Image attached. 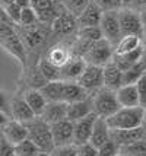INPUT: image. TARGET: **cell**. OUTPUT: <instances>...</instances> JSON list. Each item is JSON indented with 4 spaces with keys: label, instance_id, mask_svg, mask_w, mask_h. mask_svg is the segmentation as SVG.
<instances>
[{
    "label": "cell",
    "instance_id": "6da1fadb",
    "mask_svg": "<svg viewBox=\"0 0 146 156\" xmlns=\"http://www.w3.org/2000/svg\"><path fill=\"white\" fill-rule=\"evenodd\" d=\"M15 29L21 38L23 48L27 51V55L40 53V50H48V47L53 44L51 38H54L51 34V29L47 25H42L37 22L32 27H19L15 25Z\"/></svg>",
    "mask_w": 146,
    "mask_h": 156
},
{
    "label": "cell",
    "instance_id": "7a4b0ae2",
    "mask_svg": "<svg viewBox=\"0 0 146 156\" xmlns=\"http://www.w3.org/2000/svg\"><path fill=\"white\" fill-rule=\"evenodd\" d=\"M0 47L10 54L18 63H21L22 67H27L28 55L23 48L19 35L15 29V25L10 23H0Z\"/></svg>",
    "mask_w": 146,
    "mask_h": 156
},
{
    "label": "cell",
    "instance_id": "3957f363",
    "mask_svg": "<svg viewBox=\"0 0 146 156\" xmlns=\"http://www.w3.org/2000/svg\"><path fill=\"white\" fill-rule=\"evenodd\" d=\"M145 121V108L132 107V108H120L108 117L105 122L110 130H133L143 126Z\"/></svg>",
    "mask_w": 146,
    "mask_h": 156
},
{
    "label": "cell",
    "instance_id": "277c9868",
    "mask_svg": "<svg viewBox=\"0 0 146 156\" xmlns=\"http://www.w3.org/2000/svg\"><path fill=\"white\" fill-rule=\"evenodd\" d=\"M25 126L28 130V139L38 147L41 153H51L54 150L50 124L42 121L40 117H35L31 121L25 122Z\"/></svg>",
    "mask_w": 146,
    "mask_h": 156
},
{
    "label": "cell",
    "instance_id": "5b68a950",
    "mask_svg": "<svg viewBox=\"0 0 146 156\" xmlns=\"http://www.w3.org/2000/svg\"><path fill=\"white\" fill-rule=\"evenodd\" d=\"M92 108L98 117L107 120L108 117L116 114L121 107L118 105L117 96H116L114 90L101 88L99 90L95 92V95H92Z\"/></svg>",
    "mask_w": 146,
    "mask_h": 156
},
{
    "label": "cell",
    "instance_id": "8992f818",
    "mask_svg": "<svg viewBox=\"0 0 146 156\" xmlns=\"http://www.w3.org/2000/svg\"><path fill=\"white\" fill-rule=\"evenodd\" d=\"M114 55V47L107 40H99L94 42L89 47V50L82 55L86 64L91 66H98V67H104L105 64H108L112 60Z\"/></svg>",
    "mask_w": 146,
    "mask_h": 156
},
{
    "label": "cell",
    "instance_id": "52a82bcc",
    "mask_svg": "<svg viewBox=\"0 0 146 156\" xmlns=\"http://www.w3.org/2000/svg\"><path fill=\"white\" fill-rule=\"evenodd\" d=\"M118 25H120V34L124 35H136L142 38L143 25L140 22L139 12L132 7H123L118 10Z\"/></svg>",
    "mask_w": 146,
    "mask_h": 156
},
{
    "label": "cell",
    "instance_id": "ba28073f",
    "mask_svg": "<svg viewBox=\"0 0 146 156\" xmlns=\"http://www.w3.org/2000/svg\"><path fill=\"white\" fill-rule=\"evenodd\" d=\"M50 29H51V34L56 38V41H66V38H69L70 35H76L77 32L76 18H73L67 10H64L51 23Z\"/></svg>",
    "mask_w": 146,
    "mask_h": 156
},
{
    "label": "cell",
    "instance_id": "9c48e42d",
    "mask_svg": "<svg viewBox=\"0 0 146 156\" xmlns=\"http://www.w3.org/2000/svg\"><path fill=\"white\" fill-rule=\"evenodd\" d=\"M99 28L104 40H107L112 47H116L118 40L121 38L120 34V25H118V10H108V12H102L101 16V22H99Z\"/></svg>",
    "mask_w": 146,
    "mask_h": 156
},
{
    "label": "cell",
    "instance_id": "30bf717a",
    "mask_svg": "<svg viewBox=\"0 0 146 156\" xmlns=\"http://www.w3.org/2000/svg\"><path fill=\"white\" fill-rule=\"evenodd\" d=\"M72 55L73 54H72L70 42H67V41H56L45 51L44 58H47L51 64H54L56 67L60 69L72 58Z\"/></svg>",
    "mask_w": 146,
    "mask_h": 156
},
{
    "label": "cell",
    "instance_id": "8fae6325",
    "mask_svg": "<svg viewBox=\"0 0 146 156\" xmlns=\"http://www.w3.org/2000/svg\"><path fill=\"white\" fill-rule=\"evenodd\" d=\"M77 83H79L89 95L92 92L99 90V89L104 86V83H102V67L86 64V67H85V70L82 72L80 77L77 79Z\"/></svg>",
    "mask_w": 146,
    "mask_h": 156
},
{
    "label": "cell",
    "instance_id": "7c38bea8",
    "mask_svg": "<svg viewBox=\"0 0 146 156\" xmlns=\"http://www.w3.org/2000/svg\"><path fill=\"white\" fill-rule=\"evenodd\" d=\"M98 115L95 112H91L89 115H86L85 118H80L77 121L73 122V144L80 146L84 143L89 142L91 133L94 129V124L97 121Z\"/></svg>",
    "mask_w": 146,
    "mask_h": 156
},
{
    "label": "cell",
    "instance_id": "4fadbf2b",
    "mask_svg": "<svg viewBox=\"0 0 146 156\" xmlns=\"http://www.w3.org/2000/svg\"><path fill=\"white\" fill-rule=\"evenodd\" d=\"M51 137L54 147H62L67 144H73V122L69 120H62L50 126Z\"/></svg>",
    "mask_w": 146,
    "mask_h": 156
},
{
    "label": "cell",
    "instance_id": "5bb4252c",
    "mask_svg": "<svg viewBox=\"0 0 146 156\" xmlns=\"http://www.w3.org/2000/svg\"><path fill=\"white\" fill-rule=\"evenodd\" d=\"M2 136L6 139L12 146H16L21 142L28 139V130L23 122L9 120V121L2 127Z\"/></svg>",
    "mask_w": 146,
    "mask_h": 156
},
{
    "label": "cell",
    "instance_id": "9a60e30c",
    "mask_svg": "<svg viewBox=\"0 0 146 156\" xmlns=\"http://www.w3.org/2000/svg\"><path fill=\"white\" fill-rule=\"evenodd\" d=\"M86 67V63L82 57L79 55H72L70 58L63 67H60V80L63 82H77L80 77L82 72Z\"/></svg>",
    "mask_w": 146,
    "mask_h": 156
},
{
    "label": "cell",
    "instance_id": "2e32d148",
    "mask_svg": "<svg viewBox=\"0 0 146 156\" xmlns=\"http://www.w3.org/2000/svg\"><path fill=\"white\" fill-rule=\"evenodd\" d=\"M102 16V10L94 0H91L89 5L84 9V12L76 18V25L79 28H88V27H99Z\"/></svg>",
    "mask_w": 146,
    "mask_h": 156
},
{
    "label": "cell",
    "instance_id": "e0dca14e",
    "mask_svg": "<svg viewBox=\"0 0 146 156\" xmlns=\"http://www.w3.org/2000/svg\"><path fill=\"white\" fill-rule=\"evenodd\" d=\"M110 139L118 147L129 146L134 142L143 140V126L133 130H110Z\"/></svg>",
    "mask_w": 146,
    "mask_h": 156
},
{
    "label": "cell",
    "instance_id": "ac0fdd59",
    "mask_svg": "<svg viewBox=\"0 0 146 156\" xmlns=\"http://www.w3.org/2000/svg\"><path fill=\"white\" fill-rule=\"evenodd\" d=\"M66 115H67V104L59 101V102H47V105H45V108H44L40 118L51 126L54 122L66 120Z\"/></svg>",
    "mask_w": 146,
    "mask_h": 156
},
{
    "label": "cell",
    "instance_id": "d6986e66",
    "mask_svg": "<svg viewBox=\"0 0 146 156\" xmlns=\"http://www.w3.org/2000/svg\"><path fill=\"white\" fill-rule=\"evenodd\" d=\"M102 83H104L102 88L114 90V92L120 86H123V72L112 61H110L102 67Z\"/></svg>",
    "mask_w": 146,
    "mask_h": 156
},
{
    "label": "cell",
    "instance_id": "ffe728a7",
    "mask_svg": "<svg viewBox=\"0 0 146 156\" xmlns=\"http://www.w3.org/2000/svg\"><path fill=\"white\" fill-rule=\"evenodd\" d=\"M91 112H94V108H92V95H89L88 98H85L82 101L67 104L66 120H69L70 122H75L77 120H80V118H85L86 115H89Z\"/></svg>",
    "mask_w": 146,
    "mask_h": 156
},
{
    "label": "cell",
    "instance_id": "44dd1931",
    "mask_svg": "<svg viewBox=\"0 0 146 156\" xmlns=\"http://www.w3.org/2000/svg\"><path fill=\"white\" fill-rule=\"evenodd\" d=\"M10 118L15 121L19 122H28L32 118H35V115L32 114V111L29 109V107L27 105L25 99L22 96H15L13 99L10 101Z\"/></svg>",
    "mask_w": 146,
    "mask_h": 156
},
{
    "label": "cell",
    "instance_id": "7402d4cb",
    "mask_svg": "<svg viewBox=\"0 0 146 156\" xmlns=\"http://www.w3.org/2000/svg\"><path fill=\"white\" fill-rule=\"evenodd\" d=\"M88 96H89V94L77 82H63L62 102H64V104H73V102L82 101V99L88 98Z\"/></svg>",
    "mask_w": 146,
    "mask_h": 156
},
{
    "label": "cell",
    "instance_id": "603a6c76",
    "mask_svg": "<svg viewBox=\"0 0 146 156\" xmlns=\"http://www.w3.org/2000/svg\"><path fill=\"white\" fill-rule=\"evenodd\" d=\"M118 105L121 108H132V107H140L139 105V96L136 92L134 85H123L116 90Z\"/></svg>",
    "mask_w": 146,
    "mask_h": 156
},
{
    "label": "cell",
    "instance_id": "cb8c5ba5",
    "mask_svg": "<svg viewBox=\"0 0 146 156\" xmlns=\"http://www.w3.org/2000/svg\"><path fill=\"white\" fill-rule=\"evenodd\" d=\"M110 140V129L105 122V118H101L98 117L95 124H94V129H92V133H91L89 142L94 147H101L104 143H107Z\"/></svg>",
    "mask_w": 146,
    "mask_h": 156
},
{
    "label": "cell",
    "instance_id": "d4e9b609",
    "mask_svg": "<svg viewBox=\"0 0 146 156\" xmlns=\"http://www.w3.org/2000/svg\"><path fill=\"white\" fill-rule=\"evenodd\" d=\"M22 98L25 99L27 105L29 107V109L32 111V114L35 117H41L42 111L47 105V101H45V98L41 95V92L38 89H27L23 92Z\"/></svg>",
    "mask_w": 146,
    "mask_h": 156
},
{
    "label": "cell",
    "instance_id": "484cf974",
    "mask_svg": "<svg viewBox=\"0 0 146 156\" xmlns=\"http://www.w3.org/2000/svg\"><path fill=\"white\" fill-rule=\"evenodd\" d=\"M142 54H143V44H142V47H139L137 50H134V51H130V53H126V54H114L111 61L121 72H126V70L132 69L133 66L142 58Z\"/></svg>",
    "mask_w": 146,
    "mask_h": 156
},
{
    "label": "cell",
    "instance_id": "4316f807",
    "mask_svg": "<svg viewBox=\"0 0 146 156\" xmlns=\"http://www.w3.org/2000/svg\"><path fill=\"white\" fill-rule=\"evenodd\" d=\"M139 47H142V38L136 37V35H124L116 44L114 54H126V53L137 50Z\"/></svg>",
    "mask_w": 146,
    "mask_h": 156
},
{
    "label": "cell",
    "instance_id": "83f0119b",
    "mask_svg": "<svg viewBox=\"0 0 146 156\" xmlns=\"http://www.w3.org/2000/svg\"><path fill=\"white\" fill-rule=\"evenodd\" d=\"M62 88H63V82L54 80V82H47L38 90L41 92V95L45 98L47 102H59L62 101Z\"/></svg>",
    "mask_w": 146,
    "mask_h": 156
},
{
    "label": "cell",
    "instance_id": "f1b7e54d",
    "mask_svg": "<svg viewBox=\"0 0 146 156\" xmlns=\"http://www.w3.org/2000/svg\"><path fill=\"white\" fill-rule=\"evenodd\" d=\"M37 69L40 72V75L42 76V79L45 82H54V80H60V69L56 67L54 64H51L47 58L41 57L38 60Z\"/></svg>",
    "mask_w": 146,
    "mask_h": 156
},
{
    "label": "cell",
    "instance_id": "f546056e",
    "mask_svg": "<svg viewBox=\"0 0 146 156\" xmlns=\"http://www.w3.org/2000/svg\"><path fill=\"white\" fill-rule=\"evenodd\" d=\"M76 37L82 38V40L88 41L91 44L97 42V41L102 40V32H101V28L99 27H88V28H79L76 32Z\"/></svg>",
    "mask_w": 146,
    "mask_h": 156
},
{
    "label": "cell",
    "instance_id": "4dcf8cb0",
    "mask_svg": "<svg viewBox=\"0 0 146 156\" xmlns=\"http://www.w3.org/2000/svg\"><path fill=\"white\" fill-rule=\"evenodd\" d=\"M91 0H60L63 7L69 12L73 18H77L84 12V9L89 5Z\"/></svg>",
    "mask_w": 146,
    "mask_h": 156
},
{
    "label": "cell",
    "instance_id": "1f68e13d",
    "mask_svg": "<svg viewBox=\"0 0 146 156\" xmlns=\"http://www.w3.org/2000/svg\"><path fill=\"white\" fill-rule=\"evenodd\" d=\"M15 153L16 156H38L41 152L29 139H27L15 146Z\"/></svg>",
    "mask_w": 146,
    "mask_h": 156
},
{
    "label": "cell",
    "instance_id": "d6a6232c",
    "mask_svg": "<svg viewBox=\"0 0 146 156\" xmlns=\"http://www.w3.org/2000/svg\"><path fill=\"white\" fill-rule=\"evenodd\" d=\"M29 3L37 15L47 12V10H53L62 5L60 0H29Z\"/></svg>",
    "mask_w": 146,
    "mask_h": 156
},
{
    "label": "cell",
    "instance_id": "836d02e7",
    "mask_svg": "<svg viewBox=\"0 0 146 156\" xmlns=\"http://www.w3.org/2000/svg\"><path fill=\"white\" fill-rule=\"evenodd\" d=\"M120 150L124 153L123 156H146V142L139 140V142H134L129 146L120 147Z\"/></svg>",
    "mask_w": 146,
    "mask_h": 156
},
{
    "label": "cell",
    "instance_id": "e575fe53",
    "mask_svg": "<svg viewBox=\"0 0 146 156\" xmlns=\"http://www.w3.org/2000/svg\"><path fill=\"white\" fill-rule=\"evenodd\" d=\"M38 22V18H37V13L34 12V9L29 7H23L21 10V16H19V27H32Z\"/></svg>",
    "mask_w": 146,
    "mask_h": 156
},
{
    "label": "cell",
    "instance_id": "d590c367",
    "mask_svg": "<svg viewBox=\"0 0 146 156\" xmlns=\"http://www.w3.org/2000/svg\"><path fill=\"white\" fill-rule=\"evenodd\" d=\"M134 86H136V92L139 96V105L142 108H146V76H140L139 80L134 83Z\"/></svg>",
    "mask_w": 146,
    "mask_h": 156
},
{
    "label": "cell",
    "instance_id": "8d00e7d4",
    "mask_svg": "<svg viewBox=\"0 0 146 156\" xmlns=\"http://www.w3.org/2000/svg\"><path fill=\"white\" fill-rule=\"evenodd\" d=\"M118 153H120V147L111 139L104 143L101 147H98V156H117Z\"/></svg>",
    "mask_w": 146,
    "mask_h": 156
},
{
    "label": "cell",
    "instance_id": "74e56055",
    "mask_svg": "<svg viewBox=\"0 0 146 156\" xmlns=\"http://www.w3.org/2000/svg\"><path fill=\"white\" fill-rule=\"evenodd\" d=\"M50 156H77V146L67 144V146H62V147H54Z\"/></svg>",
    "mask_w": 146,
    "mask_h": 156
},
{
    "label": "cell",
    "instance_id": "f35d334b",
    "mask_svg": "<svg viewBox=\"0 0 146 156\" xmlns=\"http://www.w3.org/2000/svg\"><path fill=\"white\" fill-rule=\"evenodd\" d=\"M94 2L101 7L102 12L120 10V9H121V2H120V0H94Z\"/></svg>",
    "mask_w": 146,
    "mask_h": 156
},
{
    "label": "cell",
    "instance_id": "ab89813d",
    "mask_svg": "<svg viewBox=\"0 0 146 156\" xmlns=\"http://www.w3.org/2000/svg\"><path fill=\"white\" fill-rule=\"evenodd\" d=\"M5 9V12H6L7 18L10 19V22L13 23V25H18L19 23V16H21V7L18 6V5H15V3H12V5H9V6L3 7Z\"/></svg>",
    "mask_w": 146,
    "mask_h": 156
},
{
    "label": "cell",
    "instance_id": "60d3db41",
    "mask_svg": "<svg viewBox=\"0 0 146 156\" xmlns=\"http://www.w3.org/2000/svg\"><path fill=\"white\" fill-rule=\"evenodd\" d=\"M0 156H16L15 146H12L2 134H0Z\"/></svg>",
    "mask_w": 146,
    "mask_h": 156
},
{
    "label": "cell",
    "instance_id": "b9f144b4",
    "mask_svg": "<svg viewBox=\"0 0 146 156\" xmlns=\"http://www.w3.org/2000/svg\"><path fill=\"white\" fill-rule=\"evenodd\" d=\"M77 156H98V149L91 143H84L77 146Z\"/></svg>",
    "mask_w": 146,
    "mask_h": 156
},
{
    "label": "cell",
    "instance_id": "7bdbcfd3",
    "mask_svg": "<svg viewBox=\"0 0 146 156\" xmlns=\"http://www.w3.org/2000/svg\"><path fill=\"white\" fill-rule=\"evenodd\" d=\"M9 105H10V101L7 99V95L0 89V111L10 117V107Z\"/></svg>",
    "mask_w": 146,
    "mask_h": 156
},
{
    "label": "cell",
    "instance_id": "ee69618b",
    "mask_svg": "<svg viewBox=\"0 0 146 156\" xmlns=\"http://www.w3.org/2000/svg\"><path fill=\"white\" fill-rule=\"evenodd\" d=\"M129 7H132L134 10H140V9L146 7V0H132V3H130Z\"/></svg>",
    "mask_w": 146,
    "mask_h": 156
},
{
    "label": "cell",
    "instance_id": "f6af8a7d",
    "mask_svg": "<svg viewBox=\"0 0 146 156\" xmlns=\"http://www.w3.org/2000/svg\"><path fill=\"white\" fill-rule=\"evenodd\" d=\"M0 23H10V25H13L12 22H10V19L7 18L6 12H5V9L0 6Z\"/></svg>",
    "mask_w": 146,
    "mask_h": 156
},
{
    "label": "cell",
    "instance_id": "bcb514c9",
    "mask_svg": "<svg viewBox=\"0 0 146 156\" xmlns=\"http://www.w3.org/2000/svg\"><path fill=\"white\" fill-rule=\"evenodd\" d=\"M15 5H18V6L23 9V7H29L31 6V3H29V0H13Z\"/></svg>",
    "mask_w": 146,
    "mask_h": 156
},
{
    "label": "cell",
    "instance_id": "7dc6e473",
    "mask_svg": "<svg viewBox=\"0 0 146 156\" xmlns=\"http://www.w3.org/2000/svg\"><path fill=\"white\" fill-rule=\"evenodd\" d=\"M137 12H139V18H140L142 25H146V7L140 9V10H137Z\"/></svg>",
    "mask_w": 146,
    "mask_h": 156
},
{
    "label": "cell",
    "instance_id": "c3c4849f",
    "mask_svg": "<svg viewBox=\"0 0 146 156\" xmlns=\"http://www.w3.org/2000/svg\"><path fill=\"white\" fill-rule=\"evenodd\" d=\"M9 120H10V117L6 115L5 112H2V111H0V127H3V126H5Z\"/></svg>",
    "mask_w": 146,
    "mask_h": 156
},
{
    "label": "cell",
    "instance_id": "681fc988",
    "mask_svg": "<svg viewBox=\"0 0 146 156\" xmlns=\"http://www.w3.org/2000/svg\"><path fill=\"white\" fill-rule=\"evenodd\" d=\"M13 3V0H0V6L2 7H6L9 5H12Z\"/></svg>",
    "mask_w": 146,
    "mask_h": 156
},
{
    "label": "cell",
    "instance_id": "f907efd6",
    "mask_svg": "<svg viewBox=\"0 0 146 156\" xmlns=\"http://www.w3.org/2000/svg\"><path fill=\"white\" fill-rule=\"evenodd\" d=\"M120 2H121V9L123 7H129L130 3H132V0H120Z\"/></svg>",
    "mask_w": 146,
    "mask_h": 156
},
{
    "label": "cell",
    "instance_id": "816d5d0a",
    "mask_svg": "<svg viewBox=\"0 0 146 156\" xmlns=\"http://www.w3.org/2000/svg\"><path fill=\"white\" fill-rule=\"evenodd\" d=\"M146 40V25H143V32H142V41Z\"/></svg>",
    "mask_w": 146,
    "mask_h": 156
},
{
    "label": "cell",
    "instance_id": "f5cc1de1",
    "mask_svg": "<svg viewBox=\"0 0 146 156\" xmlns=\"http://www.w3.org/2000/svg\"><path fill=\"white\" fill-rule=\"evenodd\" d=\"M143 140L146 142V127H143Z\"/></svg>",
    "mask_w": 146,
    "mask_h": 156
},
{
    "label": "cell",
    "instance_id": "db71d44e",
    "mask_svg": "<svg viewBox=\"0 0 146 156\" xmlns=\"http://www.w3.org/2000/svg\"><path fill=\"white\" fill-rule=\"evenodd\" d=\"M38 156H50V153H40Z\"/></svg>",
    "mask_w": 146,
    "mask_h": 156
},
{
    "label": "cell",
    "instance_id": "11a10c76",
    "mask_svg": "<svg viewBox=\"0 0 146 156\" xmlns=\"http://www.w3.org/2000/svg\"><path fill=\"white\" fill-rule=\"evenodd\" d=\"M142 44H143V47L146 48V40H143V41H142Z\"/></svg>",
    "mask_w": 146,
    "mask_h": 156
},
{
    "label": "cell",
    "instance_id": "9f6ffc18",
    "mask_svg": "<svg viewBox=\"0 0 146 156\" xmlns=\"http://www.w3.org/2000/svg\"><path fill=\"white\" fill-rule=\"evenodd\" d=\"M145 120H146V108H145Z\"/></svg>",
    "mask_w": 146,
    "mask_h": 156
},
{
    "label": "cell",
    "instance_id": "6f0895ef",
    "mask_svg": "<svg viewBox=\"0 0 146 156\" xmlns=\"http://www.w3.org/2000/svg\"><path fill=\"white\" fill-rule=\"evenodd\" d=\"M117 156H123V155H120V153H118V155H117Z\"/></svg>",
    "mask_w": 146,
    "mask_h": 156
},
{
    "label": "cell",
    "instance_id": "680465c9",
    "mask_svg": "<svg viewBox=\"0 0 146 156\" xmlns=\"http://www.w3.org/2000/svg\"><path fill=\"white\" fill-rule=\"evenodd\" d=\"M145 76H146V72H145Z\"/></svg>",
    "mask_w": 146,
    "mask_h": 156
}]
</instances>
